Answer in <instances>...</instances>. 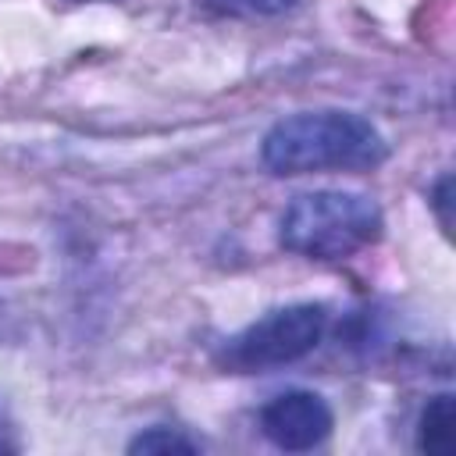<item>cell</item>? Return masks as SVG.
Returning a JSON list of instances; mask_svg holds the SVG:
<instances>
[{"label": "cell", "instance_id": "5", "mask_svg": "<svg viewBox=\"0 0 456 456\" xmlns=\"http://www.w3.org/2000/svg\"><path fill=\"white\" fill-rule=\"evenodd\" d=\"M452 445H456V399L435 395L420 413L417 449L428 456H452Z\"/></svg>", "mask_w": 456, "mask_h": 456}, {"label": "cell", "instance_id": "2", "mask_svg": "<svg viewBox=\"0 0 456 456\" xmlns=\"http://www.w3.org/2000/svg\"><path fill=\"white\" fill-rule=\"evenodd\" d=\"M381 228L385 217L370 196L321 189L289 203L281 214V246L310 260H342L378 242Z\"/></svg>", "mask_w": 456, "mask_h": 456}, {"label": "cell", "instance_id": "6", "mask_svg": "<svg viewBox=\"0 0 456 456\" xmlns=\"http://www.w3.org/2000/svg\"><path fill=\"white\" fill-rule=\"evenodd\" d=\"M128 452H142V456H171V452H182V456H189V452H196V445L189 442V438H182L178 431H171V428H150V431H142L139 438H132V445H128Z\"/></svg>", "mask_w": 456, "mask_h": 456}, {"label": "cell", "instance_id": "3", "mask_svg": "<svg viewBox=\"0 0 456 456\" xmlns=\"http://www.w3.org/2000/svg\"><path fill=\"white\" fill-rule=\"evenodd\" d=\"M324 310L314 303H296L271 310L256 324H249L242 335L228 346V363L239 370H271L285 367L299 356H306L321 335H324Z\"/></svg>", "mask_w": 456, "mask_h": 456}, {"label": "cell", "instance_id": "7", "mask_svg": "<svg viewBox=\"0 0 456 456\" xmlns=\"http://www.w3.org/2000/svg\"><path fill=\"white\" fill-rule=\"evenodd\" d=\"M221 4L232 11H242V14H281L296 0H221Z\"/></svg>", "mask_w": 456, "mask_h": 456}, {"label": "cell", "instance_id": "9", "mask_svg": "<svg viewBox=\"0 0 456 456\" xmlns=\"http://www.w3.org/2000/svg\"><path fill=\"white\" fill-rule=\"evenodd\" d=\"M75 4H82V0H75Z\"/></svg>", "mask_w": 456, "mask_h": 456}, {"label": "cell", "instance_id": "4", "mask_svg": "<svg viewBox=\"0 0 456 456\" xmlns=\"http://www.w3.org/2000/svg\"><path fill=\"white\" fill-rule=\"evenodd\" d=\"M260 428L278 449L303 452V449H314L328 438L331 410L314 392H285V395H278L264 406Z\"/></svg>", "mask_w": 456, "mask_h": 456}, {"label": "cell", "instance_id": "1", "mask_svg": "<svg viewBox=\"0 0 456 456\" xmlns=\"http://www.w3.org/2000/svg\"><path fill=\"white\" fill-rule=\"evenodd\" d=\"M274 175L370 171L388 157L381 132L349 110H303L271 125L260 146Z\"/></svg>", "mask_w": 456, "mask_h": 456}, {"label": "cell", "instance_id": "8", "mask_svg": "<svg viewBox=\"0 0 456 456\" xmlns=\"http://www.w3.org/2000/svg\"><path fill=\"white\" fill-rule=\"evenodd\" d=\"M431 203H435V210H438V221H442V228L449 232V224H452V214H449V203H452V175H442V178H438Z\"/></svg>", "mask_w": 456, "mask_h": 456}]
</instances>
